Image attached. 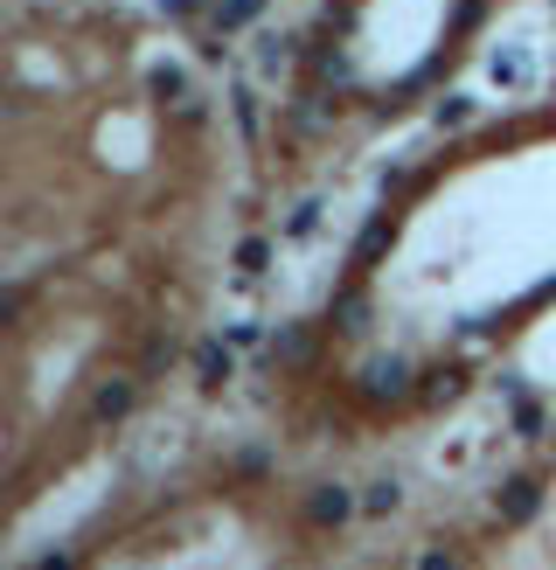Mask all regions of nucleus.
I'll use <instances>...</instances> for the list:
<instances>
[{
	"label": "nucleus",
	"instance_id": "7ed1b4c3",
	"mask_svg": "<svg viewBox=\"0 0 556 570\" xmlns=\"http://www.w3.org/2000/svg\"><path fill=\"white\" fill-rule=\"evenodd\" d=\"M348 495H341V487H321V495H313V522H348Z\"/></svg>",
	"mask_w": 556,
	"mask_h": 570
},
{
	"label": "nucleus",
	"instance_id": "9b49d317",
	"mask_svg": "<svg viewBox=\"0 0 556 570\" xmlns=\"http://www.w3.org/2000/svg\"><path fill=\"white\" fill-rule=\"evenodd\" d=\"M236 125H244V133H257V98H251V91H236Z\"/></svg>",
	"mask_w": 556,
	"mask_h": 570
},
{
	"label": "nucleus",
	"instance_id": "423d86ee",
	"mask_svg": "<svg viewBox=\"0 0 556 570\" xmlns=\"http://www.w3.org/2000/svg\"><path fill=\"white\" fill-rule=\"evenodd\" d=\"M257 63H264V70H285V63H293V35H264Z\"/></svg>",
	"mask_w": 556,
	"mask_h": 570
},
{
	"label": "nucleus",
	"instance_id": "f8f14e48",
	"mask_svg": "<svg viewBox=\"0 0 556 570\" xmlns=\"http://www.w3.org/2000/svg\"><path fill=\"white\" fill-rule=\"evenodd\" d=\"M313 223H321V202H300V216H293V237H306Z\"/></svg>",
	"mask_w": 556,
	"mask_h": 570
},
{
	"label": "nucleus",
	"instance_id": "6e6552de",
	"mask_svg": "<svg viewBox=\"0 0 556 570\" xmlns=\"http://www.w3.org/2000/svg\"><path fill=\"white\" fill-rule=\"evenodd\" d=\"M528 515H536V487L515 480V487H508V522H528Z\"/></svg>",
	"mask_w": 556,
	"mask_h": 570
},
{
	"label": "nucleus",
	"instance_id": "0eeeda50",
	"mask_svg": "<svg viewBox=\"0 0 556 570\" xmlns=\"http://www.w3.org/2000/svg\"><path fill=\"white\" fill-rule=\"evenodd\" d=\"M390 237H396V230H390V216H376V223L362 230V251H355V257H362V265H368V257H376V251H383Z\"/></svg>",
	"mask_w": 556,
	"mask_h": 570
},
{
	"label": "nucleus",
	"instance_id": "39448f33",
	"mask_svg": "<svg viewBox=\"0 0 556 570\" xmlns=\"http://www.w3.org/2000/svg\"><path fill=\"white\" fill-rule=\"evenodd\" d=\"M132 410V383H112V390H98V418H125Z\"/></svg>",
	"mask_w": 556,
	"mask_h": 570
},
{
	"label": "nucleus",
	"instance_id": "f03ea898",
	"mask_svg": "<svg viewBox=\"0 0 556 570\" xmlns=\"http://www.w3.org/2000/svg\"><path fill=\"white\" fill-rule=\"evenodd\" d=\"M195 376H202V383H223V376H230V348H223V342H202V348H195Z\"/></svg>",
	"mask_w": 556,
	"mask_h": 570
},
{
	"label": "nucleus",
	"instance_id": "9d476101",
	"mask_svg": "<svg viewBox=\"0 0 556 570\" xmlns=\"http://www.w3.org/2000/svg\"><path fill=\"white\" fill-rule=\"evenodd\" d=\"M153 91H161V98H181V91H189V77H181V70H153Z\"/></svg>",
	"mask_w": 556,
	"mask_h": 570
},
{
	"label": "nucleus",
	"instance_id": "20e7f679",
	"mask_svg": "<svg viewBox=\"0 0 556 570\" xmlns=\"http://www.w3.org/2000/svg\"><path fill=\"white\" fill-rule=\"evenodd\" d=\"M396 501H404V487H396V480H376V487L362 495V508H368V515H390Z\"/></svg>",
	"mask_w": 556,
	"mask_h": 570
},
{
	"label": "nucleus",
	"instance_id": "4468645a",
	"mask_svg": "<svg viewBox=\"0 0 556 570\" xmlns=\"http://www.w3.org/2000/svg\"><path fill=\"white\" fill-rule=\"evenodd\" d=\"M425 570H453V557H438V550H432V557H425Z\"/></svg>",
	"mask_w": 556,
	"mask_h": 570
},
{
	"label": "nucleus",
	"instance_id": "ddd939ff",
	"mask_svg": "<svg viewBox=\"0 0 556 570\" xmlns=\"http://www.w3.org/2000/svg\"><path fill=\"white\" fill-rule=\"evenodd\" d=\"M161 14H195V0H161Z\"/></svg>",
	"mask_w": 556,
	"mask_h": 570
},
{
	"label": "nucleus",
	"instance_id": "1a4fd4ad",
	"mask_svg": "<svg viewBox=\"0 0 556 570\" xmlns=\"http://www.w3.org/2000/svg\"><path fill=\"white\" fill-rule=\"evenodd\" d=\"M264 257H272V244H264V237H251L244 251H236V265H244V272H264Z\"/></svg>",
	"mask_w": 556,
	"mask_h": 570
},
{
	"label": "nucleus",
	"instance_id": "f257e3e1",
	"mask_svg": "<svg viewBox=\"0 0 556 570\" xmlns=\"http://www.w3.org/2000/svg\"><path fill=\"white\" fill-rule=\"evenodd\" d=\"M257 14H264V0H216V35H236Z\"/></svg>",
	"mask_w": 556,
	"mask_h": 570
}]
</instances>
